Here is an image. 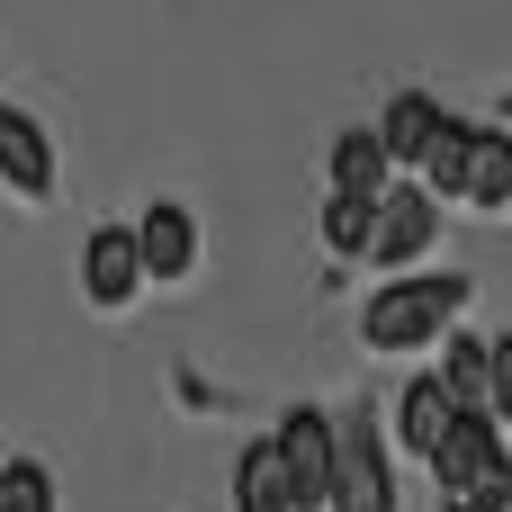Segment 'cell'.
I'll return each mask as SVG.
<instances>
[{
    "mask_svg": "<svg viewBox=\"0 0 512 512\" xmlns=\"http://www.w3.org/2000/svg\"><path fill=\"white\" fill-rule=\"evenodd\" d=\"M369 216H378V207L333 198V207H324V243H333V252H369Z\"/></svg>",
    "mask_w": 512,
    "mask_h": 512,
    "instance_id": "cell-16",
    "label": "cell"
},
{
    "mask_svg": "<svg viewBox=\"0 0 512 512\" xmlns=\"http://www.w3.org/2000/svg\"><path fill=\"white\" fill-rule=\"evenodd\" d=\"M432 477H441L450 504L477 495V486H504V432H495V414H459L441 432V450H432Z\"/></svg>",
    "mask_w": 512,
    "mask_h": 512,
    "instance_id": "cell-6",
    "label": "cell"
},
{
    "mask_svg": "<svg viewBox=\"0 0 512 512\" xmlns=\"http://www.w3.org/2000/svg\"><path fill=\"white\" fill-rule=\"evenodd\" d=\"M333 198H360V207H378V198H387V153H378V135H369V126L333 144Z\"/></svg>",
    "mask_w": 512,
    "mask_h": 512,
    "instance_id": "cell-12",
    "label": "cell"
},
{
    "mask_svg": "<svg viewBox=\"0 0 512 512\" xmlns=\"http://www.w3.org/2000/svg\"><path fill=\"white\" fill-rule=\"evenodd\" d=\"M450 423H459V405H450L432 378H414V387H405V405H396V432H405V450H414V459H432Z\"/></svg>",
    "mask_w": 512,
    "mask_h": 512,
    "instance_id": "cell-13",
    "label": "cell"
},
{
    "mask_svg": "<svg viewBox=\"0 0 512 512\" xmlns=\"http://www.w3.org/2000/svg\"><path fill=\"white\" fill-rule=\"evenodd\" d=\"M81 288H90V306H126V297L144 288V270H135V243H126V225H99V234L81 243Z\"/></svg>",
    "mask_w": 512,
    "mask_h": 512,
    "instance_id": "cell-10",
    "label": "cell"
},
{
    "mask_svg": "<svg viewBox=\"0 0 512 512\" xmlns=\"http://www.w3.org/2000/svg\"><path fill=\"white\" fill-rule=\"evenodd\" d=\"M324 512H396L387 450H378L369 423H333V486H324Z\"/></svg>",
    "mask_w": 512,
    "mask_h": 512,
    "instance_id": "cell-3",
    "label": "cell"
},
{
    "mask_svg": "<svg viewBox=\"0 0 512 512\" xmlns=\"http://www.w3.org/2000/svg\"><path fill=\"white\" fill-rule=\"evenodd\" d=\"M459 306H468V279H387L369 297L360 333H369V351H414L441 324H459Z\"/></svg>",
    "mask_w": 512,
    "mask_h": 512,
    "instance_id": "cell-2",
    "label": "cell"
},
{
    "mask_svg": "<svg viewBox=\"0 0 512 512\" xmlns=\"http://www.w3.org/2000/svg\"><path fill=\"white\" fill-rule=\"evenodd\" d=\"M459 414H495L512 396V360L504 342H486V333H450V351H441V378H432Z\"/></svg>",
    "mask_w": 512,
    "mask_h": 512,
    "instance_id": "cell-5",
    "label": "cell"
},
{
    "mask_svg": "<svg viewBox=\"0 0 512 512\" xmlns=\"http://www.w3.org/2000/svg\"><path fill=\"white\" fill-rule=\"evenodd\" d=\"M0 512H54V477H45L36 459L0 468Z\"/></svg>",
    "mask_w": 512,
    "mask_h": 512,
    "instance_id": "cell-15",
    "label": "cell"
},
{
    "mask_svg": "<svg viewBox=\"0 0 512 512\" xmlns=\"http://www.w3.org/2000/svg\"><path fill=\"white\" fill-rule=\"evenodd\" d=\"M369 135H378V153H387V162H423V144L441 135V99L396 90V99H387V117H378Z\"/></svg>",
    "mask_w": 512,
    "mask_h": 512,
    "instance_id": "cell-11",
    "label": "cell"
},
{
    "mask_svg": "<svg viewBox=\"0 0 512 512\" xmlns=\"http://www.w3.org/2000/svg\"><path fill=\"white\" fill-rule=\"evenodd\" d=\"M432 234H441V207H432L423 189H387L378 216H369V261H378V270H405V261L432 252Z\"/></svg>",
    "mask_w": 512,
    "mask_h": 512,
    "instance_id": "cell-7",
    "label": "cell"
},
{
    "mask_svg": "<svg viewBox=\"0 0 512 512\" xmlns=\"http://www.w3.org/2000/svg\"><path fill=\"white\" fill-rule=\"evenodd\" d=\"M126 243H135V270H144V279H180V270L198 261V225H189V207H144V216L126 225Z\"/></svg>",
    "mask_w": 512,
    "mask_h": 512,
    "instance_id": "cell-8",
    "label": "cell"
},
{
    "mask_svg": "<svg viewBox=\"0 0 512 512\" xmlns=\"http://www.w3.org/2000/svg\"><path fill=\"white\" fill-rule=\"evenodd\" d=\"M0 180H9L18 198H45V189H54V144H45L36 117H18L9 99H0Z\"/></svg>",
    "mask_w": 512,
    "mask_h": 512,
    "instance_id": "cell-9",
    "label": "cell"
},
{
    "mask_svg": "<svg viewBox=\"0 0 512 512\" xmlns=\"http://www.w3.org/2000/svg\"><path fill=\"white\" fill-rule=\"evenodd\" d=\"M270 459H279L288 512H315L324 486H333V414H288V423L270 432Z\"/></svg>",
    "mask_w": 512,
    "mask_h": 512,
    "instance_id": "cell-4",
    "label": "cell"
},
{
    "mask_svg": "<svg viewBox=\"0 0 512 512\" xmlns=\"http://www.w3.org/2000/svg\"><path fill=\"white\" fill-rule=\"evenodd\" d=\"M423 198H468V207H504L512 198V135L495 126H459L441 117V135L423 144Z\"/></svg>",
    "mask_w": 512,
    "mask_h": 512,
    "instance_id": "cell-1",
    "label": "cell"
},
{
    "mask_svg": "<svg viewBox=\"0 0 512 512\" xmlns=\"http://www.w3.org/2000/svg\"><path fill=\"white\" fill-rule=\"evenodd\" d=\"M234 512H288V486H279L270 441H252V450L234 459Z\"/></svg>",
    "mask_w": 512,
    "mask_h": 512,
    "instance_id": "cell-14",
    "label": "cell"
}]
</instances>
